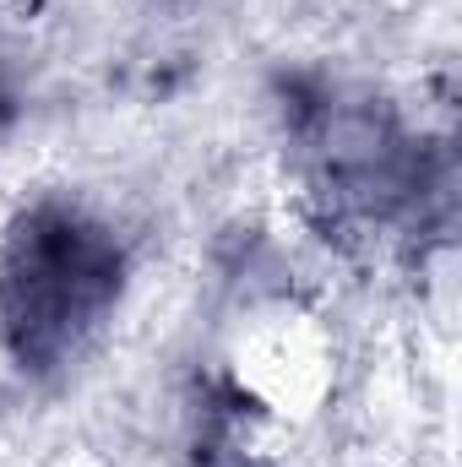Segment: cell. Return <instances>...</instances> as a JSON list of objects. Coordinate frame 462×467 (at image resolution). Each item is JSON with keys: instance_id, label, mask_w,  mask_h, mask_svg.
Segmentation results:
<instances>
[{"instance_id": "cell-1", "label": "cell", "mask_w": 462, "mask_h": 467, "mask_svg": "<svg viewBox=\"0 0 462 467\" xmlns=\"http://www.w3.org/2000/svg\"><path fill=\"white\" fill-rule=\"evenodd\" d=\"M125 255L99 218L44 202L0 255V337L22 369H55L115 310Z\"/></svg>"}]
</instances>
